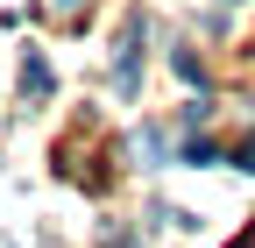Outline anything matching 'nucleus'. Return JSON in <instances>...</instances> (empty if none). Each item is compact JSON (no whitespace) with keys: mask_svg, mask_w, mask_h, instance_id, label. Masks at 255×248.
<instances>
[{"mask_svg":"<svg viewBox=\"0 0 255 248\" xmlns=\"http://www.w3.org/2000/svg\"><path fill=\"white\" fill-rule=\"evenodd\" d=\"M21 100H50V64H43V50L21 57Z\"/></svg>","mask_w":255,"mask_h":248,"instance_id":"obj_2","label":"nucleus"},{"mask_svg":"<svg viewBox=\"0 0 255 248\" xmlns=\"http://www.w3.org/2000/svg\"><path fill=\"white\" fill-rule=\"evenodd\" d=\"M142 36H149V21L135 14V21H128V36H121V57H114V92H121V100L142 85Z\"/></svg>","mask_w":255,"mask_h":248,"instance_id":"obj_1","label":"nucleus"},{"mask_svg":"<svg viewBox=\"0 0 255 248\" xmlns=\"http://www.w3.org/2000/svg\"><path fill=\"white\" fill-rule=\"evenodd\" d=\"M170 64H177V78H184V85H206V64H199V57H191V50H177Z\"/></svg>","mask_w":255,"mask_h":248,"instance_id":"obj_3","label":"nucleus"},{"mask_svg":"<svg viewBox=\"0 0 255 248\" xmlns=\"http://www.w3.org/2000/svg\"><path fill=\"white\" fill-rule=\"evenodd\" d=\"M36 7L57 14V21H78V14H85V0H36Z\"/></svg>","mask_w":255,"mask_h":248,"instance_id":"obj_4","label":"nucleus"},{"mask_svg":"<svg viewBox=\"0 0 255 248\" xmlns=\"http://www.w3.org/2000/svg\"><path fill=\"white\" fill-rule=\"evenodd\" d=\"M241 170H255V142H248V149H241Z\"/></svg>","mask_w":255,"mask_h":248,"instance_id":"obj_5","label":"nucleus"}]
</instances>
